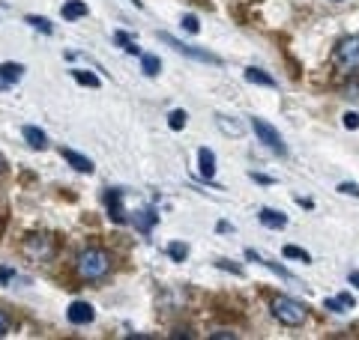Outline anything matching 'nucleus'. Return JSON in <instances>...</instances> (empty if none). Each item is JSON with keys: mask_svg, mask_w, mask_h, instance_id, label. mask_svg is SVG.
Masks as SVG:
<instances>
[{"mask_svg": "<svg viewBox=\"0 0 359 340\" xmlns=\"http://www.w3.org/2000/svg\"><path fill=\"white\" fill-rule=\"evenodd\" d=\"M75 272L81 281H102L111 272V257L102 248H84L75 260Z\"/></svg>", "mask_w": 359, "mask_h": 340, "instance_id": "1", "label": "nucleus"}, {"mask_svg": "<svg viewBox=\"0 0 359 340\" xmlns=\"http://www.w3.org/2000/svg\"><path fill=\"white\" fill-rule=\"evenodd\" d=\"M270 311L272 316L281 323V325H288V328H297L305 323V316H309V311H305V304L297 302V299H291V295H276L270 304Z\"/></svg>", "mask_w": 359, "mask_h": 340, "instance_id": "2", "label": "nucleus"}, {"mask_svg": "<svg viewBox=\"0 0 359 340\" xmlns=\"http://www.w3.org/2000/svg\"><path fill=\"white\" fill-rule=\"evenodd\" d=\"M332 60H335V66H339L342 72H356L359 69V36H347L342 39L339 45H335L332 51Z\"/></svg>", "mask_w": 359, "mask_h": 340, "instance_id": "3", "label": "nucleus"}, {"mask_svg": "<svg viewBox=\"0 0 359 340\" xmlns=\"http://www.w3.org/2000/svg\"><path fill=\"white\" fill-rule=\"evenodd\" d=\"M251 129H255V134H258V141L263 144V146H270V150H276L279 155H284V144H281V134L272 129L270 123H263V120H251Z\"/></svg>", "mask_w": 359, "mask_h": 340, "instance_id": "4", "label": "nucleus"}, {"mask_svg": "<svg viewBox=\"0 0 359 340\" xmlns=\"http://www.w3.org/2000/svg\"><path fill=\"white\" fill-rule=\"evenodd\" d=\"M24 254L34 260H51L54 257V242H51V236H27L24 242Z\"/></svg>", "mask_w": 359, "mask_h": 340, "instance_id": "5", "label": "nucleus"}, {"mask_svg": "<svg viewBox=\"0 0 359 340\" xmlns=\"http://www.w3.org/2000/svg\"><path fill=\"white\" fill-rule=\"evenodd\" d=\"M159 39H162V42H168V45H171L174 51H180V54H186V57H195V60L213 63V66H219V63H221L216 54H210V51H200V48H192V45H183V42L174 39L171 33H159Z\"/></svg>", "mask_w": 359, "mask_h": 340, "instance_id": "6", "label": "nucleus"}, {"mask_svg": "<svg viewBox=\"0 0 359 340\" xmlns=\"http://www.w3.org/2000/svg\"><path fill=\"white\" fill-rule=\"evenodd\" d=\"M66 316H69V323L72 325H87V323H93V304H87V302H75V304H69V311H66Z\"/></svg>", "mask_w": 359, "mask_h": 340, "instance_id": "7", "label": "nucleus"}, {"mask_svg": "<svg viewBox=\"0 0 359 340\" xmlns=\"http://www.w3.org/2000/svg\"><path fill=\"white\" fill-rule=\"evenodd\" d=\"M156 221H159L156 209H138V212H132V224L138 227L141 233H150L156 227Z\"/></svg>", "mask_w": 359, "mask_h": 340, "instance_id": "8", "label": "nucleus"}, {"mask_svg": "<svg viewBox=\"0 0 359 340\" xmlns=\"http://www.w3.org/2000/svg\"><path fill=\"white\" fill-rule=\"evenodd\" d=\"M105 200H108V212H111V218L117 221V224H123V221H126V212H123V191H120V188H111V191H108V197H105Z\"/></svg>", "mask_w": 359, "mask_h": 340, "instance_id": "9", "label": "nucleus"}, {"mask_svg": "<svg viewBox=\"0 0 359 340\" xmlns=\"http://www.w3.org/2000/svg\"><path fill=\"white\" fill-rule=\"evenodd\" d=\"M60 155L66 158V162H69L72 167H75L78 173H93V162H90L87 155H78L75 150H60Z\"/></svg>", "mask_w": 359, "mask_h": 340, "instance_id": "10", "label": "nucleus"}, {"mask_svg": "<svg viewBox=\"0 0 359 340\" xmlns=\"http://www.w3.org/2000/svg\"><path fill=\"white\" fill-rule=\"evenodd\" d=\"M198 167H200V176L210 183L213 173H216V155H213V150H200L198 153Z\"/></svg>", "mask_w": 359, "mask_h": 340, "instance_id": "11", "label": "nucleus"}, {"mask_svg": "<svg viewBox=\"0 0 359 340\" xmlns=\"http://www.w3.org/2000/svg\"><path fill=\"white\" fill-rule=\"evenodd\" d=\"M21 134H24V141L34 146V150H45V146H48V134L42 129H36V125H24V132H21Z\"/></svg>", "mask_w": 359, "mask_h": 340, "instance_id": "12", "label": "nucleus"}, {"mask_svg": "<svg viewBox=\"0 0 359 340\" xmlns=\"http://www.w3.org/2000/svg\"><path fill=\"white\" fill-rule=\"evenodd\" d=\"M356 302H353V295L351 293H342V295H335V299H326L323 302V307H330V311H335V314H344V311H351Z\"/></svg>", "mask_w": 359, "mask_h": 340, "instance_id": "13", "label": "nucleus"}, {"mask_svg": "<svg viewBox=\"0 0 359 340\" xmlns=\"http://www.w3.org/2000/svg\"><path fill=\"white\" fill-rule=\"evenodd\" d=\"M246 257H249V260H255V263H261V265H267V269H272V272H276V275H281V278H288V281L293 278V275H291L288 269H284V265H279V263H272V260H263V257H261V254H258V251H251V248H246Z\"/></svg>", "mask_w": 359, "mask_h": 340, "instance_id": "14", "label": "nucleus"}, {"mask_svg": "<svg viewBox=\"0 0 359 340\" xmlns=\"http://www.w3.org/2000/svg\"><path fill=\"white\" fill-rule=\"evenodd\" d=\"M21 75H24V66H21V63H3V66H0V81L3 84H15Z\"/></svg>", "mask_w": 359, "mask_h": 340, "instance_id": "15", "label": "nucleus"}, {"mask_svg": "<svg viewBox=\"0 0 359 340\" xmlns=\"http://www.w3.org/2000/svg\"><path fill=\"white\" fill-rule=\"evenodd\" d=\"M87 15V6L81 3V0H69V3H63V18L66 21H78Z\"/></svg>", "mask_w": 359, "mask_h": 340, "instance_id": "16", "label": "nucleus"}, {"mask_svg": "<svg viewBox=\"0 0 359 340\" xmlns=\"http://www.w3.org/2000/svg\"><path fill=\"white\" fill-rule=\"evenodd\" d=\"M261 224L263 227H284L288 224V218H284L281 212H276V209H261Z\"/></svg>", "mask_w": 359, "mask_h": 340, "instance_id": "17", "label": "nucleus"}, {"mask_svg": "<svg viewBox=\"0 0 359 340\" xmlns=\"http://www.w3.org/2000/svg\"><path fill=\"white\" fill-rule=\"evenodd\" d=\"M246 81L249 84H261V87H276V78L267 75L263 69H246Z\"/></svg>", "mask_w": 359, "mask_h": 340, "instance_id": "18", "label": "nucleus"}, {"mask_svg": "<svg viewBox=\"0 0 359 340\" xmlns=\"http://www.w3.org/2000/svg\"><path fill=\"white\" fill-rule=\"evenodd\" d=\"M141 69H144L147 78H153V75H159L162 63H159V57H153V54H141Z\"/></svg>", "mask_w": 359, "mask_h": 340, "instance_id": "19", "label": "nucleus"}, {"mask_svg": "<svg viewBox=\"0 0 359 340\" xmlns=\"http://www.w3.org/2000/svg\"><path fill=\"white\" fill-rule=\"evenodd\" d=\"M216 125H219V129L221 132H228V134H242V125L240 123H230V120H225V116H216Z\"/></svg>", "mask_w": 359, "mask_h": 340, "instance_id": "20", "label": "nucleus"}, {"mask_svg": "<svg viewBox=\"0 0 359 340\" xmlns=\"http://www.w3.org/2000/svg\"><path fill=\"white\" fill-rule=\"evenodd\" d=\"M281 254H284V257H291V260H300V263H312L309 251H302V248H297V245H288Z\"/></svg>", "mask_w": 359, "mask_h": 340, "instance_id": "21", "label": "nucleus"}, {"mask_svg": "<svg viewBox=\"0 0 359 340\" xmlns=\"http://www.w3.org/2000/svg\"><path fill=\"white\" fill-rule=\"evenodd\" d=\"M168 254H171L177 263H183L189 257V245H183V242H171V245H168Z\"/></svg>", "mask_w": 359, "mask_h": 340, "instance_id": "22", "label": "nucleus"}, {"mask_svg": "<svg viewBox=\"0 0 359 340\" xmlns=\"http://www.w3.org/2000/svg\"><path fill=\"white\" fill-rule=\"evenodd\" d=\"M72 78L78 84H87V87H99V78L90 75V72H81V69H72Z\"/></svg>", "mask_w": 359, "mask_h": 340, "instance_id": "23", "label": "nucleus"}, {"mask_svg": "<svg viewBox=\"0 0 359 340\" xmlns=\"http://www.w3.org/2000/svg\"><path fill=\"white\" fill-rule=\"evenodd\" d=\"M114 42H117V45H120L123 51H129V54H141V48L135 45V42H132L129 36H126V33H117V36H114Z\"/></svg>", "mask_w": 359, "mask_h": 340, "instance_id": "24", "label": "nucleus"}, {"mask_svg": "<svg viewBox=\"0 0 359 340\" xmlns=\"http://www.w3.org/2000/svg\"><path fill=\"white\" fill-rule=\"evenodd\" d=\"M24 21H27V24H30V27H39V30H42V33H51V30H54V27H51V24H48V18H42V15H27Z\"/></svg>", "mask_w": 359, "mask_h": 340, "instance_id": "25", "label": "nucleus"}, {"mask_svg": "<svg viewBox=\"0 0 359 340\" xmlns=\"http://www.w3.org/2000/svg\"><path fill=\"white\" fill-rule=\"evenodd\" d=\"M168 125H171L174 132L183 129V125H186V111H171V114H168Z\"/></svg>", "mask_w": 359, "mask_h": 340, "instance_id": "26", "label": "nucleus"}, {"mask_svg": "<svg viewBox=\"0 0 359 340\" xmlns=\"http://www.w3.org/2000/svg\"><path fill=\"white\" fill-rule=\"evenodd\" d=\"M9 332H13V320H9V316L0 311V337H6Z\"/></svg>", "mask_w": 359, "mask_h": 340, "instance_id": "27", "label": "nucleus"}, {"mask_svg": "<svg viewBox=\"0 0 359 340\" xmlns=\"http://www.w3.org/2000/svg\"><path fill=\"white\" fill-rule=\"evenodd\" d=\"M183 27L189 30V33H198V30H200V24H198L195 15H183Z\"/></svg>", "mask_w": 359, "mask_h": 340, "instance_id": "28", "label": "nucleus"}, {"mask_svg": "<svg viewBox=\"0 0 359 340\" xmlns=\"http://www.w3.org/2000/svg\"><path fill=\"white\" fill-rule=\"evenodd\" d=\"M339 191H342V194H353V197H359V185H356V183H342Z\"/></svg>", "mask_w": 359, "mask_h": 340, "instance_id": "29", "label": "nucleus"}, {"mask_svg": "<svg viewBox=\"0 0 359 340\" xmlns=\"http://www.w3.org/2000/svg\"><path fill=\"white\" fill-rule=\"evenodd\" d=\"M344 129H359V114H344Z\"/></svg>", "mask_w": 359, "mask_h": 340, "instance_id": "30", "label": "nucleus"}, {"mask_svg": "<svg viewBox=\"0 0 359 340\" xmlns=\"http://www.w3.org/2000/svg\"><path fill=\"white\" fill-rule=\"evenodd\" d=\"M216 265H219V269H228V272H234V275H242V269H240V265H234V263H225V260H219Z\"/></svg>", "mask_w": 359, "mask_h": 340, "instance_id": "31", "label": "nucleus"}, {"mask_svg": "<svg viewBox=\"0 0 359 340\" xmlns=\"http://www.w3.org/2000/svg\"><path fill=\"white\" fill-rule=\"evenodd\" d=\"M251 179L261 183V185H272V176H263V173H251Z\"/></svg>", "mask_w": 359, "mask_h": 340, "instance_id": "32", "label": "nucleus"}, {"mask_svg": "<svg viewBox=\"0 0 359 340\" xmlns=\"http://www.w3.org/2000/svg\"><path fill=\"white\" fill-rule=\"evenodd\" d=\"M13 269H9V265H3V269H0V284H3V281H9V278H13Z\"/></svg>", "mask_w": 359, "mask_h": 340, "instance_id": "33", "label": "nucleus"}, {"mask_svg": "<svg viewBox=\"0 0 359 340\" xmlns=\"http://www.w3.org/2000/svg\"><path fill=\"white\" fill-rule=\"evenodd\" d=\"M347 281H351V284L356 286V290H359V272H351V278H347Z\"/></svg>", "mask_w": 359, "mask_h": 340, "instance_id": "34", "label": "nucleus"}, {"mask_svg": "<svg viewBox=\"0 0 359 340\" xmlns=\"http://www.w3.org/2000/svg\"><path fill=\"white\" fill-rule=\"evenodd\" d=\"M3 170H6V162H3V155H0V173H3Z\"/></svg>", "mask_w": 359, "mask_h": 340, "instance_id": "35", "label": "nucleus"}, {"mask_svg": "<svg viewBox=\"0 0 359 340\" xmlns=\"http://www.w3.org/2000/svg\"><path fill=\"white\" fill-rule=\"evenodd\" d=\"M335 3H339V0H335Z\"/></svg>", "mask_w": 359, "mask_h": 340, "instance_id": "36", "label": "nucleus"}]
</instances>
